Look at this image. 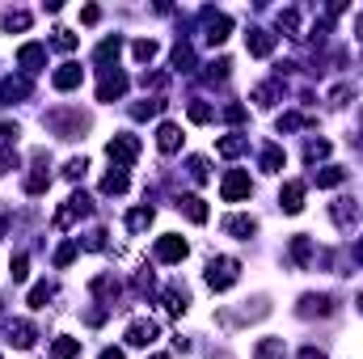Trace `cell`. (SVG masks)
I'll list each match as a JSON object with an SVG mask.
<instances>
[{
    "instance_id": "obj_1",
    "label": "cell",
    "mask_w": 363,
    "mask_h": 359,
    "mask_svg": "<svg viewBox=\"0 0 363 359\" xmlns=\"http://www.w3.org/2000/svg\"><path fill=\"white\" fill-rule=\"evenodd\" d=\"M241 279V262L237 258H211L207 262V288L211 292H228Z\"/></svg>"
},
{
    "instance_id": "obj_2",
    "label": "cell",
    "mask_w": 363,
    "mask_h": 359,
    "mask_svg": "<svg viewBox=\"0 0 363 359\" xmlns=\"http://www.w3.org/2000/svg\"><path fill=\"white\" fill-rule=\"evenodd\" d=\"M85 216H93V199L85 195V190H76L59 212H55V229H72L76 220H85Z\"/></svg>"
},
{
    "instance_id": "obj_3",
    "label": "cell",
    "mask_w": 363,
    "mask_h": 359,
    "mask_svg": "<svg viewBox=\"0 0 363 359\" xmlns=\"http://www.w3.org/2000/svg\"><path fill=\"white\" fill-rule=\"evenodd\" d=\"M199 21H203V38L211 42V47H220L228 34H233V17L228 13H216V8H203L199 13Z\"/></svg>"
},
{
    "instance_id": "obj_4",
    "label": "cell",
    "mask_w": 363,
    "mask_h": 359,
    "mask_svg": "<svg viewBox=\"0 0 363 359\" xmlns=\"http://www.w3.org/2000/svg\"><path fill=\"white\" fill-rule=\"evenodd\" d=\"M250 195H254L250 174H245V169H228L224 182H220V199H224V203H241V199H250Z\"/></svg>"
},
{
    "instance_id": "obj_5",
    "label": "cell",
    "mask_w": 363,
    "mask_h": 359,
    "mask_svg": "<svg viewBox=\"0 0 363 359\" xmlns=\"http://www.w3.org/2000/svg\"><path fill=\"white\" fill-rule=\"evenodd\" d=\"M106 157L114 161V169H127V165H135V157H140V140H135V135H114V140L106 144Z\"/></svg>"
},
{
    "instance_id": "obj_6",
    "label": "cell",
    "mask_w": 363,
    "mask_h": 359,
    "mask_svg": "<svg viewBox=\"0 0 363 359\" xmlns=\"http://www.w3.org/2000/svg\"><path fill=\"white\" fill-rule=\"evenodd\" d=\"M17 68H21L25 76L42 72V68H47V47H42V42H25V47H17Z\"/></svg>"
},
{
    "instance_id": "obj_7",
    "label": "cell",
    "mask_w": 363,
    "mask_h": 359,
    "mask_svg": "<svg viewBox=\"0 0 363 359\" xmlns=\"http://www.w3.org/2000/svg\"><path fill=\"white\" fill-rule=\"evenodd\" d=\"M47 127H55L63 140H72V135H80V131L89 127V118H85V114H63V110H55V114H47Z\"/></svg>"
},
{
    "instance_id": "obj_8",
    "label": "cell",
    "mask_w": 363,
    "mask_h": 359,
    "mask_svg": "<svg viewBox=\"0 0 363 359\" xmlns=\"http://www.w3.org/2000/svg\"><path fill=\"white\" fill-rule=\"evenodd\" d=\"M190 254V245L178 237V233H165V237H156V262H182Z\"/></svg>"
},
{
    "instance_id": "obj_9",
    "label": "cell",
    "mask_w": 363,
    "mask_h": 359,
    "mask_svg": "<svg viewBox=\"0 0 363 359\" xmlns=\"http://www.w3.org/2000/svg\"><path fill=\"white\" fill-rule=\"evenodd\" d=\"M156 334H161V326L152 317H135L127 326V347H148V343H156Z\"/></svg>"
},
{
    "instance_id": "obj_10",
    "label": "cell",
    "mask_w": 363,
    "mask_h": 359,
    "mask_svg": "<svg viewBox=\"0 0 363 359\" xmlns=\"http://www.w3.org/2000/svg\"><path fill=\"white\" fill-rule=\"evenodd\" d=\"M127 85H131V80H127L118 68H110V72L101 76V85H97V102H118V97L127 93Z\"/></svg>"
},
{
    "instance_id": "obj_11",
    "label": "cell",
    "mask_w": 363,
    "mask_h": 359,
    "mask_svg": "<svg viewBox=\"0 0 363 359\" xmlns=\"http://www.w3.org/2000/svg\"><path fill=\"white\" fill-rule=\"evenodd\" d=\"M51 161H47V152H34V169H30V178H25V195H42L47 186H51Z\"/></svg>"
},
{
    "instance_id": "obj_12",
    "label": "cell",
    "mask_w": 363,
    "mask_h": 359,
    "mask_svg": "<svg viewBox=\"0 0 363 359\" xmlns=\"http://www.w3.org/2000/svg\"><path fill=\"white\" fill-rule=\"evenodd\" d=\"M304 182H283V190H279V207L288 212V216H296V212H304Z\"/></svg>"
},
{
    "instance_id": "obj_13",
    "label": "cell",
    "mask_w": 363,
    "mask_h": 359,
    "mask_svg": "<svg viewBox=\"0 0 363 359\" xmlns=\"http://www.w3.org/2000/svg\"><path fill=\"white\" fill-rule=\"evenodd\" d=\"M21 97H30V76H4L0 80V106H13Z\"/></svg>"
},
{
    "instance_id": "obj_14",
    "label": "cell",
    "mask_w": 363,
    "mask_h": 359,
    "mask_svg": "<svg viewBox=\"0 0 363 359\" xmlns=\"http://www.w3.org/2000/svg\"><path fill=\"white\" fill-rule=\"evenodd\" d=\"M80 80H85V68H80V63H59V68H55V76H51V85H55L59 93L76 89Z\"/></svg>"
},
{
    "instance_id": "obj_15",
    "label": "cell",
    "mask_w": 363,
    "mask_h": 359,
    "mask_svg": "<svg viewBox=\"0 0 363 359\" xmlns=\"http://www.w3.org/2000/svg\"><path fill=\"white\" fill-rule=\"evenodd\" d=\"M228 237H237V241H250L254 233H258V220L254 216H224V224H220Z\"/></svg>"
},
{
    "instance_id": "obj_16",
    "label": "cell",
    "mask_w": 363,
    "mask_h": 359,
    "mask_svg": "<svg viewBox=\"0 0 363 359\" xmlns=\"http://www.w3.org/2000/svg\"><path fill=\"white\" fill-rule=\"evenodd\" d=\"M245 47H250V55L266 59V55L275 51V34H271V30H250V34H245Z\"/></svg>"
},
{
    "instance_id": "obj_17",
    "label": "cell",
    "mask_w": 363,
    "mask_h": 359,
    "mask_svg": "<svg viewBox=\"0 0 363 359\" xmlns=\"http://www.w3.org/2000/svg\"><path fill=\"white\" fill-rule=\"evenodd\" d=\"M156 148L161 152H178L182 148V127L178 123H161L156 127Z\"/></svg>"
},
{
    "instance_id": "obj_18",
    "label": "cell",
    "mask_w": 363,
    "mask_h": 359,
    "mask_svg": "<svg viewBox=\"0 0 363 359\" xmlns=\"http://www.w3.org/2000/svg\"><path fill=\"white\" fill-rule=\"evenodd\" d=\"M330 216H334V224H338V229H355L359 207H355V199H338V203L330 207Z\"/></svg>"
},
{
    "instance_id": "obj_19",
    "label": "cell",
    "mask_w": 363,
    "mask_h": 359,
    "mask_svg": "<svg viewBox=\"0 0 363 359\" xmlns=\"http://www.w3.org/2000/svg\"><path fill=\"white\" fill-rule=\"evenodd\" d=\"M334 300L330 296H300V317H330Z\"/></svg>"
},
{
    "instance_id": "obj_20",
    "label": "cell",
    "mask_w": 363,
    "mask_h": 359,
    "mask_svg": "<svg viewBox=\"0 0 363 359\" xmlns=\"http://www.w3.org/2000/svg\"><path fill=\"white\" fill-rule=\"evenodd\" d=\"M118 51H123V38L114 34V38H101V42H97V51H93V59H97V63H101V68L110 72V63L118 59Z\"/></svg>"
},
{
    "instance_id": "obj_21",
    "label": "cell",
    "mask_w": 363,
    "mask_h": 359,
    "mask_svg": "<svg viewBox=\"0 0 363 359\" xmlns=\"http://www.w3.org/2000/svg\"><path fill=\"white\" fill-rule=\"evenodd\" d=\"M279 97H283V80H266V85H258V89H254V102H258L262 110H271Z\"/></svg>"
},
{
    "instance_id": "obj_22",
    "label": "cell",
    "mask_w": 363,
    "mask_h": 359,
    "mask_svg": "<svg viewBox=\"0 0 363 359\" xmlns=\"http://www.w3.org/2000/svg\"><path fill=\"white\" fill-rule=\"evenodd\" d=\"M178 212H186L195 224H207V203H203L199 195H182V199H178Z\"/></svg>"
},
{
    "instance_id": "obj_23",
    "label": "cell",
    "mask_w": 363,
    "mask_h": 359,
    "mask_svg": "<svg viewBox=\"0 0 363 359\" xmlns=\"http://www.w3.org/2000/svg\"><path fill=\"white\" fill-rule=\"evenodd\" d=\"M34 339H38V330H34L30 322H13V326H8V343H13V347L25 351V347H34Z\"/></svg>"
},
{
    "instance_id": "obj_24",
    "label": "cell",
    "mask_w": 363,
    "mask_h": 359,
    "mask_svg": "<svg viewBox=\"0 0 363 359\" xmlns=\"http://www.w3.org/2000/svg\"><path fill=\"white\" fill-rule=\"evenodd\" d=\"M245 148H250V135H241V131H233V135H224V140L216 144V152H220V157H241Z\"/></svg>"
},
{
    "instance_id": "obj_25",
    "label": "cell",
    "mask_w": 363,
    "mask_h": 359,
    "mask_svg": "<svg viewBox=\"0 0 363 359\" xmlns=\"http://www.w3.org/2000/svg\"><path fill=\"white\" fill-rule=\"evenodd\" d=\"M288 254H292V262H296V267H309V262H313V241H309V237L300 233V237H292Z\"/></svg>"
},
{
    "instance_id": "obj_26",
    "label": "cell",
    "mask_w": 363,
    "mask_h": 359,
    "mask_svg": "<svg viewBox=\"0 0 363 359\" xmlns=\"http://www.w3.org/2000/svg\"><path fill=\"white\" fill-rule=\"evenodd\" d=\"M118 292H123V288H118V279H114V275H97V279H93V296H101L106 305H114V300H118Z\"/></svg>"
},
{
    "instance_id": "obj_27",
    "label": "cell",
    "mask_w": 363,
    "mask_h": 359,
    "mask_svg": "<svg viewBox=\"0 0 363 359\" xmlns=\"http://www.w3.org/2000/svg\"><path fill=\"white\" fill-rule=\"evenodd\" d=\"M254 359H288V347H283V339H258V347H254Z\"/></svg>"
},
{
    "instance_id": "obj_28",
    "label": "cell",
    "mask_w": 363,
    "mask_h": 359,
    "mask_svg": "<svg viewBox=\"0 0 363 359\" xmlns=\"http://www.w3.org/2000/svg\"><path fill=\"white\" fill-rule=\"evenodd\" d=\"M313 182H317L321 190H334V186H343V182H347V169H338V165H326L321 174H313Z\"/></svg>"
},
{
    "instance_id": "obj_29",
    "label": "cell",
    "mask_w": 363,
    "mask_h": 359,
    "mask_svg": "<svg viewBox=\"0 0 363 359\" xmlns=\"http://www.w3.org/2000/svg\"><path fill=\"white\" fill-rule=\"evenodd\" d=\"M275 21H279V30H283L288 38H304V34H300V13H296V8H279Z\"/></svg>"
},
{
    "instance_id": "obj_30",
    "label": "cell",
    "mask_w": 363,
    "mask_h": 359,
    "mask_svg": "<svg viewBox=\"0 0 363 359\" xmlns=\"http://www.w3.org/2000/svg\"><path fill=\"white\" fill-rule=\"evenodd\" d=\"M161 110H165V102H161V97H144V102H135V106H131V118H140V123H144V118H156Z\"/></svg>"
},
{
    "instance_id": "obj_31",
    "label": "cell",
    "mask_w": 363,
    "mask_h": 359,
    "mask_svg": "<svg viewBox=\"0 0 363 359\" xmlns=\"http://www.w3.org/2000/svg\"><path fill=\"white\" fill-rule=\"evenodd\" d=\"M131 182H127V169H110L106 178H101V195H123Z\"/></svg>"
},
{
    "instance_id": "obj_32",
    "label": "cell",
    "mask_w": 363,
    "mask_h": 359,
    "mask_svg": "<svg viewBox=\"0 0 363 359\" xmlns=\"http://www.w3.org/2000/svg\"><path fill=\"white\" fill-rule=\"evenodd\" d=\"M186 305H190L186 288H178V284H173V288H165V309H169L173 317H178V313H186Z\"/></svg>"
},
{
    "instance_id": "obj_33",
    "label": "cell",
    "mask_w": 363,
    "mask_h": 359,
    "mask_svg": "<svg viewBox=\"0 0 363 359\" xmlns=\"http://www.w3.org/2000/svg\"><path fill=\"white\" fill-rule=\"evenodd\" d=\"M173 68L178 72H195V47L190 42H178L173 47Z\"/></svg>"
},
{
    "instance_id": "obj_34",
    "label": "cell",
    "mask_w": 363,
    "mask_h": 359,
    "mask_svg": "<svg viewBox=\"0 0 363 359\" xmlns=\"http://www.w3.org/2000/svg\"><path fill=\"white\" fill-rule=\"evenodd\" d=\"M152 220H156V212H152V207H135V212H127V229H131V233H144Z\"/></svg>"
},
{
    "instance_id": "obj_35",
    "label": "cell",
    "mask_w": 363,
    "mask_h": 359,
    "mask_svg": "<svg viewBox=\"0 0 363 359\" xmlns=\"http://www.w3.org/2000/svg\"><path fill=\"white\" fill-rule=\"evenodd\" d=\"M80 355V339H55L51 343V359H76Z\"/></svg>"
},
{
    "instance_id": "obj_36",
    "label": "cell",
    "mask_w": 363,
    "mask_h": 359,
    "mask_svg": "<svg viewBox=\"0 0 363 359\" xmlns=\"http://www.w3.org/2000/svg\"><path fill=\"white\" fill-rule=\"evenodd\" d=\"M228 72H233V59H216V63H207V72H203V76H207L211 85H224V80H228Z\"/></svg>"
},
{
    "instance_id": "obj_37",
    "label": "cell",
    "mask_w": 363,
    "mask_h": 359,
    "mask_svg": "<svg viewBox=\"0 0 363 359\" xmlns=\"http://www.w3.org/2000/svg\"><path fill=\"white\" fill-rule=\"evenodd\" d=\"M326 157H330V140H309V144H304V161H309V165H317V161H326Z\"/></svg>"
},
{
    "instance_id": "obj_38",
    "label": "cell",
    "mask_w": 363,
    "mask_h": 359,
    "mask_svg": "<svg viewBox=\"0 0 363 359\" xmlns=\"http://www.w3.org/2000/svg\"><path fill=\"white\" fill-rule=\"evenodd\" d=\"M262 169H266V174H279V169H283V148H279V144L262 148Z\"/></svg>"
},
{
    "instance_id": "obj_39",
    "label": "cell",
    "mask_w": 363,
    "mask_h": 359,
    "mask_svg": "<svg viewBox=\"0 0 363 359\" xmlns=\"http://www.w3.org/2000/svg\"><path fill=\"white\" fill-rule=\"evenodd\" d=\"M55 296V288L51 284H34L30 288V309H47V300Z\"/></svg>"
},
{
    "instance_id": "obj_40",
    "label": "cell",
    "mask_w": 363,
    "mask_h": 359,
    "mask_svg": "<svg viewBox=\"0 0 363 359\" xmlns=\"http://www.w3.org/2000/svg\"><path fill=\"white\" fill-rule=\"evenodd\" d=\"M186 114H190V123H211V118H216V110H211L207 102H190Z\"/></svg>"
},
{
    "instance_id": "obj_41",
    "label": "cell",
    "mask_w": 363,
    "mask_h": 359,
    "mask_svg": "<svg viewBox=\"0 0 363 359\" xmlns=\"http://www.w3.org/2000/svg\"><path fill=\"white\" fill-rule=\"evenodd\" d=\"M131 55H135L140 63H148V59L156 55V42H152V38H140V42H131Z\"/></svg>"
},
{
    "instance_id": "obj_42",
    "label": "cell",
    "mask_w": 363,
    "mask_h": 359,
    "mask_svg": "<svg viewBox=\"0 0 363 359\" xmlns=\"http://www.w3.org/2000/svg\"><path fill=\"white\" fill-rule=\"evenodd\" d=\"M85 169H89V161H85V157H72V161L63 165V178H68V182H80Z\"/></svg>"
},
{
    "instance_id": "obj_43",
    "label": "cell",
    "mask_w": 363,
    "mask_h": 359,
    "mask_svg": "<svg viewBox=\"0 0 363 359\" xmlns=\"http://www.w3.org/2000/svg\"><path fill=\"white\" fill-rule=\"evenodd\" d=\"M8 275H13V284H25V275H30V258L17 254V258L8 262Z\"/></svg>"
},
{
    "instance_id": "obj_44",
    "label": "cell",
    "mask_w": 363,
    "mask_h": 359,
    "mask_svg": "<svg viewBox=\"0 0 363 359\" xmlns=\"http://www.w3.org/2000/svg\"><path fill=\"white\" fill-rule=\"evenodd\" d=\"M51 47H55V51H76V34H72V30H55Z\"/></svg>"
},
{
    "instance_id": "obj_45",
    "label": "cell",
    "mask_w": 363,
    "mask_h": 359,
    "mask_svg": "<svg viewBox=\"0 0 363 359\" xmlns=\"http://www.w3.org/2000/svg\"><path fill=\"white\" fill-rule=\"evenodd\" d=\"M4 30H30V13H4Z\"/></svg>"
},
{
    "instance_id": "obj_46",
    "label": "cell",
    "mask_w": 363,
    "mask_h": 359,
    "mask_svg": "<svg viewBox=\"0 0 363 359\" xmlns=\"http://www.w3.org/2000/svg\"><path fill=\"white\" fill-rule=\"evenodd\" d=\"M186 169H190V178H195V182H207V178H211L203 157H190V161H186Z\"/></svg>"
},
{
    "instance_id": "obj_47",
    "label": "cell",
    "mask_w": 363,
    "mask_h": 359,
    "mask_svg": "<svg viewBox=\"0 0 363 359\" xmlns=\"http://www.w3.org/2000/svg\"><path fill=\"white\" fill-rule=\"evenodd\" d=\"M8 169H17V148H13V144H4V148H0V178H4Z\"/></svg>"
},
{
    "instance_id": "obj_48",
    "label": "cell",
    "mask_w": 363,
    "mask_h": 359,
    "mask_svg": "<svg viewBox=\"0 0 363 359\" xmlns=\"http://www.w3.org/2000/svg\"><path fill=\"white\" fill-rule=\"evenodd\" d=\"M72 258H76V241H63V245L55 250V267H68Z\"/></svg>"
},
{
    "instance_id": "obj_49",
    "label": "cell",
    "mask_w": 363,
    "mask_h": 359,
    "mask_svg": "<svg viewBox=\"0 0 363 359\" xmlns=\"http://www.w3.org/2000/svg\"><path fill=\"white\" fill-rule=\"evenodd\" d=\"M296 127H309V118L304 114H283L279 118V131H296Z\"/></svg>"
},
{
    "instance_id": "obj_50",
    "label": "cell",
    "mask_w": 363,
    "mask_h": 359,
    "mask_svg": "<svg viewBox=\"0 0 363 359\" xmlns=\"http://www.w3.org/2000/svg\"><path fill=\"white\" fill-rule=\"evenodd\" d=\"M85 250H106V229H93V233H85Z\"/></svg>"
},
{
    "instance_id": "obj_51",
    "label": "cell",
    "mask_w": 363,
    "mask_h": 359,
    "mask_svg": "<svg viewBox=\"0 0 363 359\" xmlns=\"http://www.w3.org/2000/svg\"><path fill=\"white\" fill-rule=\"evenodd\" d=\"M80 21H85V25H97V21H101V8H97V4H85V8H80Z\"/></svg>"
},
{
    "instance_id": "obj_52",
    "label": "cell",
    "mask_w": 363,
    "mask_h": 359,
    "mask_svg": "<svg viewBox=\"0 0 363 359\" xmlns=\"http://www.w3.org/2000/svg\"><path fill=\"white\" fill-rule=\"evenodd\" d=\"M351 93H355L351 85H338V89L330 93V102H334V106H347V97H351Z\"/></svg>"
},
{
    "instance_id": "obj_53",
    "label": "cell",
    "mask_w": 363,
    "mask_h": 359,
    "mask_svg": "<svg viewBox=\"0 0 363 359\" xmlns=\"http://www.w3.org/2000/svg\"><path fill=\"white\" fill-rule=\"evenodd\" d=\"M224 118H228V123H245V106H237V102L224 106Z\"/></svg>"
},
{
    "instance_id": "obj_54",
    "label": "cell",
    "mask_w": 363,
    "mask_h": 359,
    "mask_svg": "<svg viewBox=\"0 0 363 359\" xmlns=\"http://www.w3.org/2000/svg\"><path fill=\"white\" fill-rule=\"evenodd\" d=\"M85 322H89V326H101V322H106V309H89Z\"/></svg>"
},
{
    "instance_id": "obj_55",
    "label": "cell",
    "mask_w": 363,
    "mask_h": 359,
    "mask_svg": "<svg viewBox=\"0 0 363 359\" xmlns=\"http://www.w3.org/2000/svg\"><path fill=\"white\" fill-rule=\"evenodd\" d=\"M0 140H17V127L13 123H0Z\"/></svg>"
},
{
    "instance_id": "obj_56",
    "label": "cell",
    "mask_w": 363,
    "mask_h": 359,
    "mask_svg": "<svg viewBox=\"0 0 363 359\" xmlns=\"http://www.w3.org/2000/svg\"><path fill=\"white\" fill-rule=\"evenodd\" d=\"M300 359H326V351H321V347H304V351H300Z\"/></svg>"
},
{
    "instance_id": "obj_57",
    "label": "cell",
    "mask_w": 363,
    "mask_h": 359,
    "mask_svg": "<svg viewBox=\"0 0 363 359\" xmlns=\"http://www.w3.org/2000/svg\"><path fill=\"white\" fill-rule=\"evenodd\" d=\"M97 359H127V355H123V351H114V347H106V351H101Z\"/></svg>"
},
{
    "instance_id": "obj_58",
    "label": "cell",
    "mask_w": 363,
    "mask_h": 359,
    "mask_svg": "<svg viewBox=\"0 0 363 359\" xmlns=\"http://www.w3.org/2000/svg\"><path fill=\"white\" fill-rule=\"evenodd\" d=\"M355 258H359V262H363V237H359V241H355Z\"/></svg>"
},
{
    "instance_id": "obj_59",
    "label": "cell",
    "mask_w": 363,
    "mask_h": 359,
    "mask_svg": "<svg viewBox=\"0 0 363 359\" xmlns=\"http://www.w3.org/2000/svg\"><path fill=\"white\" fill-rule=\"evenodd\" d=\"M355 34H359V42H363V13H359V21H355Z\"/></svg>"
},
{
    "instance_id": "obj_60",
    "label": "cell",
    "mask_w": 363,
    "mask_h": 359,
    "mask_svg": "<svg viewBox=\"0 0 363 359\" xmlns=\"http://www.w3.org/2000/svg\"><path fill=\"white\" fill-rule=\"evenodd\" d=\"M355 144H359V152H363V131H359V140H355Z\"/></svg>"
},
{
    "instance_id": "obj_61",
    "label": "cell",
    "mask_w": 363,
    "mask_h": 359,
    "mask_svg": "<svg viewBox=\"0 0 363 359\" xmlns=\"http://www.w3.org/2000/svg\"><path fill=\"white\" fill-rule=\"evenodd\" d=\"M148 359H169V355H148Z\"/></svg>"
},
{
    "instance_id": "obj_62",
    "label": "cell",
    "mask_w": 363,
    "mask_h": 359,
    "mask_svg": "<svg viewBox=\"0 0 363 359\" xmlns=\"http://www.w3.org/2000/svg\"><path fill=\"white\" fill-rule=\"evenodd\" d=\"M359 313H363V296H359Z\"/></svg>"
}]
</instances>
